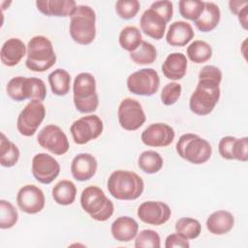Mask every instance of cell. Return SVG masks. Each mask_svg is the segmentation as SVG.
<instances>
[{"instance_id":"29","label":"cell","mask_w":248,"mask_h":248,"mask_svg":"<svg viewBox=\"0 0 248 248\" xmlns=\"http://www.w3.org/2000/svg\"><path fill=\"white\" fill-rule=\"evenodd\" d=\"M18 147L11 141L4 133H1L0 140V164L5 168H12L18 162L19 159Z\"/></svg>"},{"instance_id":"4","label":"cell","mask_w":248,"mask_h":248,"mask_svg":"<svg viewBox=\"0 0 248 248\" xmlns=\"http://www.w3.org/2000/svg\"><path fill=\"white\" fill-rule=\"evenodd\" d=\"M69 32L72 39L79 45H90L96 37V14L87 5H78L71 16Z\"/></svg>"},{"instance_id":"33","label":"cell","mask_w":248,"mask_h":248,"mask_svg":"<svg viewBox=\"0 0 248 248\" xmlns=\"http://www.w3.org/2000/svg\"><path fill=\"white\" fill-rule=\"evenodd\" d=\"M130 58L137 65H149L155 62L157 49L152 44L142 41L136 50L130 52Z\"/></svg>"},{"instance_id":"10","label":"cell","mask_w":248,"mask_h":248,"mask_svg":"<svg viewBox=\"0 0 248 248\" xmlns=\"http://www.w3.org/2000/svg\"><path fill=\"white\" fill-rule=\"evenodd\" d=\"M46 116V107L40 101H30L19 112L16 129L24 137L33 136Z\"/></svg>"},{"instance_id":"45","label":"cell","mask_w":248,"mask_h":248,"mask_svg":"<svg viewBox=\"0 0 248 248\" xmlns=\"http://www.w3.org/2000/svg\"><path fill=\"white\" fill-rule=\"evenodd\" d=\"M247 10H248V5H247L246 7H244V8L237 14L238 20H239L241 26H242L244 29H247V21H248V19H247V14H248Z\"/></svg>"},{"instance_id":"38","label":"cell","mask_w":248,"mask_h":248,"mask_svg":"<svg viewBox=\"0 0 248 248\" xmlns=\"http://www.w3.org/2000/svg\"><path fill=\"white\" fill-rule=\"evenodd\" d=\"M140 9L138 0H118L115 3V11L122 19L134 18Z\"/></svg>"},{"instance_id":"22","label":"cell","mask_w":248,"mask_h":248,"mask_svg":"<svg viewBox=\"0 0 248 248\" xmlns=\"http://www.w3.org/2000/svg\"><path fill=\"white\" fill-rule=\"evenodd\" d=\"M195 33L190 23L178 20L171 23L167 31L166 41L172 46H184L191 42Z\"/></svg>"},{"instance_id":"26","label":"cell","mask_w":248,"mask_h":248,"mask_svg":"<svg viewBox=\"0 0 248 248\" xmlns=\"http://www.w3.org/2000/svg\"><path fill=\"white\" fill-rule=\"evenodd\" d=\"M22 101H40L43 102L46 96V87L43 79L39 78L23 77L21 82Z\"/></svg>"},{"instance_id":"30","label":"cell","mask_w":248,"mask_h":248,"mask_svg":"<svg viewBox=\"0 0 248 248\" xmlns=\"http://www.w3.org/2000/svg\"><path fill=\"white\" fill-rule=\"evenodd\" d=\"M164 160L162 156L154 150H145L140 153L138 159L139 168L145 173H157L163 168Z\"/></svg>"},{"instance_id":"19","label":"cell","mask_w":248,"mask_h":248,"mask_svg":"<svg viewBox=\"0 0 248 248\" xmlns=\"http://www.w3.org/2000/svg\"><path fill=\"white\" fill-rule=\"evenodd\" d=\"M36 7L39 12L47 16H71L77 9L74 0H38Z\"/></svg>"},{"instance_id":"35","label":"cell","mask_w":248,"mask_h":248,"mask_svg":"<svg viewBox=\"0 0 248 248\" xmlns=\"http://www.w3.org/2000/svg\"><path fill=\"white\" fill-rule=\"evenodd\" d=\"M178 7L182 17L195 21L202 15L204 9V2L200 0H180Z\"/></svg>"},{"instance_id":"39","label":"cell","mask_w":248,"mask_h":248,"mask_svg":"<svg viewBox=\"0 0 248 248\" xmlns=\"http://www.w3.org/2000/svg\"><path fill=\"white\" fill-rule=\"evenodd\" d=\"M182 87L177 82H169L167 83L161 92V101L165 106H171L177 102L180 98Z\"/></svg>"},{"instance_id":"25","label":"cell","mask_w":248,"mask_h":248,"mask_svg":"<svg viewBox=\"0 0 248 248\" xmlns=\"http://www.w3.org/2000/svg\"><path fill=\"white\" fill-rule=\"evenodd\" d=\"M221 12L219 7L212 2H204V9L202 15L194 21L196 27L202 32H210L220 22Z\"/></svg>"},{"instance_id":"3","label":"cell","mask_w":248,"mask_h":248,"mask_svg":"<svg viewBox=\"0 0 248 248\" xmlns=\"http://www.w3.org/2000/svg\"><path fill=\"white\" fill-rule=\"evenodd\" d=\"M26 56L25 65L32 72H46L56 63L52 43L42 35L34 36L28 42Z\"/></svg>"},{"instance_id":"16","label":"cell","mask_w":248,"mask_h":248,"mask_svg":"<svg viewBox=\"0 0 248 248\" xmlns=\"http://www.w3.org/2000/svg\"><path fill=\"white\" fill-rule=\"evenodd\" d=\"M137 214L143 223L152 226H160L169 221L171 210L170 206L163 202L147 201L139 206Z\"/></svg>"},{"instance_id":"36","label":"cell","mask_w":248,"mask_h":248,"mask_svg":"<svg viewBox=\"0 0 248 248\" xmlns=\"http://www.w3.org/2000/svg\"><path fill=\"white\" fill-rule=\"evenodd\" d=\"M18 220V213L16 207L8 201H0V228L2 230L13 228Z\"/></svg>"},{"instance_id":"7","label":"cell","mask_w":248,"mask_h":248,"mask_svg":"<svg viewBox=\"0 0 248 248\" xmlns=\"http://www.w3.org/2000/svg\"><path fill=\"white\" fill-rule=\"evenodd\" d=\"M80 205L89 216L96 221L108 220L114 211L113 202L98 186H88L80 195Z\"/></svg>"},{"instance_id":"32","label":"cell","mask_w":248,"mask_h":248,"mask_svg":"<svg viewBox=\"0 0 248 248\" xmlns=\"http://www.w3.org/2000/svg\"><path fill=\"white\" fill-rule=\"evenodd\" d=\"M118 42L123 49L132 52L141 44V33L136 26H126L120 31Z\"/></svg>"},{"instance_id":"9","label":"cell","mask_w":248,"mask_h":248,"mask_svg":"<svg viewBox=\"0 0 248 248\" xmlns=\"http://www.w3.org/2000/svg\"><path fill=\"white\" fill-rule=\"evenodd\" d=\"M128 90L140 96H152L160 86V78L152 68H143L132 73L127 78Z\"/></svg>"},{"instance_id":"12","label":"cell","mask_w":248,"mask_h":248,"mask_svg":"<svg viewBox=\"0 0 248 248\" xmlns=\"http://www.w3.org/2000/svg\"><path fill=\"white\" fill-rule=\"evenodd\" d=\"M118 122L126 131H136L145 122L146 116L140 103L132 98L121 101L117 110Z\"/></svg>"},{"instance_id":"28","label":"cell","mask_w":248,"mask_h":248,"mask_svg":"<svg viewBox=\"0 0 248 248\" xmlns=\"http://www.w3.org/2000/svg\"><path fill=\"white\" fill-rule=\"evenodd\" d=\"M47 79L54 95L65 96L69 93L71 87V76L65 69H55L48 75Z\"/></svg>"},{"instance_id":"27","label":"cell","mask_w":248,"mask_h":248,"mask_svg":"<svg viewBox=\"0 0 248 248\" xmlns=\"http://www.w3.org/2000/svg\"><path fill=\"white\" fill-rule=\"evenodd\" d=\"M54 202L60 205H70L74 203L77 196V187L71 180H60L51 191Z\"/></svg>"},{"instance_id":"17","label":"cell","mask_w":248,"mask_h":248,"mask_svg":"<svg viewBox=\"0 0 248 248\" xmlns=\"http://www.w3.org/2000/svg\"><path fill=\"white\" fill-rule=\"evenodd\" d=\"M175 137L172 127L166 123H153L143 130L140 140L143 144L151 147H166L170 145Z\"/></svg>"},{"instance_id":"31","label":"cell","mask_w":248,"mask_h":248,"mask_svg":"<svg viewBox=\"0 0 248 248\" xmlns=\"http://www.w3.org/2000/svg\"><path fill=\"white\" fill-rule=\"evenodd\" d=\"M186 52L188 58L196 64L204 63L212 57L211 46L205 41L202 40H196L192 42L188 46Z\"/></svg>"},{"instance_id":"2","label":"cell","mask_w":248,"mask_h":248,"mask_svg":"<svg viewBox=\"0 0 248 248\" xmlns=\"http://www.w3.org/2000/svg\"><path fill=\"white\" fill-rule=\"evenodd\" d=\"M108 193L116 200L134 201L144 190L143 179L134 171L118 170L111 172L107 181Z\"/></svg>"},{"instance_id":"23","label":"cell","mask_w":248,"mask_h":248,"mask_svg":"<svg viewBox=\"0 0 248 248\" xmlns=\"http://www.w3.org/2000/svg\"><path fill=\"white\" fill-rule=\"evenodd\" d=\"M163 75L171 80L184 78L187 72V58L181 52H172L167 56L162 64Z\"/></svg>"},{"instance_id":"21","label":"cell","mask_w":248,"mask_h":248,"mask_svg":"<svg viewBox=\"0 0 248 248\" xmlns=\"http://www.w3.org/2000/svg\"><path fill=\"white\" fill-rule=\"evenodd\" d=\"M110 232L115 240L119 242H129L137 236L139 224L132 217L120 216L112 222Z\"/></svg>"},{"instance_id":"14","label":"cell","mask_w":248,"mask_h":248,"mask_svg":"<svg viewBox=\"0 0 248 248\" xmlns=\"http://www.w3.org/2000/svg\"><path fill=\"white\" fill-rule=\"evenodd\" d=\"M60 173V165L51 155L38 153L32 159V174L42 184H50Z\"/></svg>"},{"instance_id":"13","label":"cell","mask_w":248,"mask_h":248,"mask_svg":"<svg viewBox=\"0 0 248 248\" xmlns=\"http://www.w3.org/2000/svg\"><path fill=\"white\" fill-rule=\"evenodd\" d=\"M38 143L54 155H63L70 148L69 140L64 131L57 125L45 126L37 136Z\"/></svg>"},{"instance_id":"6","label":"cell","mask_w":248,"mask_h":248,"mask_svg":"<svg viewBox=\"0 0 248 248\" xmlns=\"http://www.w3.org/2000/svg\"><path fill=\"white\" fill-rule=\"evenodd\" d=\"M220 83L207 78H201L189 100V108L197 115H207L217 105L221 90Z\"/></svg>"},{"instance_id":"42","label":"cell","mask_w":248,"mask_h":248,"mask_svg":"<svg viewBox=\"0 0 248 248\" xmlns=\"http://www.w3.org/2000/svg\"><path fill=\"white\" fill-rule=\"evenodd\" d=\"M165 247L166 248H189L190 243L187 238L175 232V233H170L167 236L165 241Z\"/></svg>"},{"instance_id":"1","label":"cell","mask_w":248,"mask_h":248,"mask_svg":"<svg viewBox=\"0 0 248 248\" xmlns=\"http://www.w3.org/2000/svg\"><path fill=\"white\" fill-rule=\"evenodd\" d=\"M173 15L172 2L168 0L155 1L143 12L140 19L141 31L148 37L161 40L164 37L167 23Z\"/></svg>"},{"instance_id":"34","label":"cell","mask_w":248,"mask_h":248,"mask_svg":"<svg viewBox=\"0 0 248 248\" xmlns=\"http://www.w3.org/2000/svg\"><path fill=\"white\" fill-rule=\"evenodd\" d=\"M175 232L187 239L197 238L202 232L201 223L191 217H183L176 221Z\"/></svg>"},{"instance_id":"20","label":"cell","mask_w":248,"mask_h":248,"mask_svg":"<svg viewBox=\"0 0 248 248\" xmlns=\"http://www.w3.org/2000/svg\"><path fill=\"white\" fill-rule=\"evenodd\" d=\"M27 54V46L18 38H10L2 46L0 50L1 62L8 67L17 65Z\"/></svg>"},{"instance_id":"24","label":"cell","mask_w":248,"mask_h":248,"mask_svg":"<svg viewBox=\"0 0 248 248\" xmlns=\"http://www.w3.org/2000/svg\"><path fill=\"white\" fill-rule=\"evenodd\" d=\"M205 225L208 232L212 234H226L232 230L234 225V217L230 211L217 210L207 217Z\"/></svg>"},{"instance_id":"44","label":"cell","mask_w":248,"mask_h":248,"mask_svg":"<svg viewBox=\"0 0 248 248\" xmlns=\"http://www.w3.org/2000/svg\"><path fill=\"white\" fill-rule=\"evenodd\" d=\"M248 5V1H240V0H232L229 2V7H230V11L237 16V14Z\"/></svg>"},{"instance_id":"43","label":"cell","mask_w":248,"mask_h":248,"mask_svg":"<svg viewBox=\"0 0 248 248\" xmlns=\"http://www.w3.org/2000/svg\"><path fill=\"white\" fill-rule=\"evenodd\" d=\"M201 78L212 79L220 83L222 81V72L216 66L206 65L199 73V79Z\"/></svg>"},{"instance_id":"18","label":"cell","mask_w":248,"mask_h":248,"mask_svg":"<svg viewBox=\"0 0 248 248\" xmlns=\"http://www.w3.org/2000/svg\"><path fill=\"white\" fill-rule=\"evenodd\" d=\"M98 168L96 158L90 153H79L71 163V173L78 181H86L92 178Z\"/></svg>"},{"instance_id":"15","label":"cell","mask_w":248,"mask_h":248,"mask_svg":"<svg viewBox=\"0 0 248 248\" xmlns=\"http://www.w3.org/2000/svg\"><path fill=\"white\" fill-rule=\"evenodd\" d=\"M16 203L18 208L24 213H39L45 207V194L42 189H40L36 185H24L18 190L16 194Z\"/></svg>"},{"instance_id":"5","label":"cell","mask_w":248,"mask_h":248,"mask_svg":"<svg viewBox=\"0 0 248 248\" xmlns=\"http://www.w3.org/2000/svg\"><path fill=\"white\" fill-rule=\"evenodd\" d=\"M73 100L76 108L81 113H90L97 109L99 96L93 75L90 73H80L75 78Z\"/></svg>"},{"instance_id":"41","label":"cell","mask_w":248,"mask_h":248,"mask_svg":"<svg viewBox=\"0 0 248 248\" xmlns=\"http://www.w3.org/2000/svg\"><path fill=\"white\" fill-rule=\"evenodd\" d=\"M235 137L226 136L223 137L218 144V151L220 156L226 160H232V147Z\"/></svg>"},{"instance_id":"37","label":"cell","mask_w":248,"mask_h":248,"mask_svg":"<svg viewBox=\"0 0 248 248\" xmlns=\"http://www.w3.org/2000/svg\"><path fill=\"white\" fill-rule=\"evenodd\" d=\"M136 248H160L161 238L157 232L153 230L140 231L135 239Z\"/></svg>"},{"instance_id":"8","label":"cell","mask_w":248,"mask_h":248,"mask_svg":"<svg viewBox=\"0 0 248 248\" xmlns=\"http://www.w3.org/2000/svg\"><path fill=\"white\" fill-rule=\"evenodd\" d=\"M177 154L184 160L194 165H202L206 163L212 154L210 143L192 133L180 136L175 145Z\"/></svg>"},{"instance_id":"11","label":"cell","mask_w":248,"mask_h":248,"mask_svg":"<svg viewBox=\"0 0 248 248\" xmlns=\"http://www.w3.org/2000/svg\"><path fill=\"white\" fill-rule=\"evenodd\" d=\"M104 130L102 119L96 114L82 116L70 127L73 140L77 144H85L101 136Z\"/></svg>"},{"instance_id":"40","label":"cell","mask_w":248,"mask_h":248,"mask_svg":"<svg viewBox=\"0 0 248 248\" xmlns=\"http://www.w3.org/2000/svg\"><path fill=\"white\" fill-rule=\"evenodd\" d=\"M232 158L240 162H247L248 160V138H235L232 147Z\"/></svg>"}]
</instances>
